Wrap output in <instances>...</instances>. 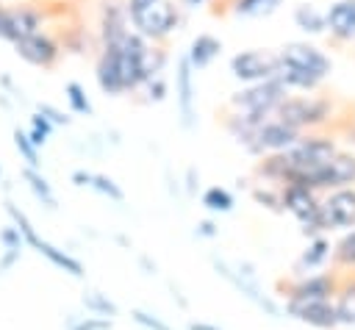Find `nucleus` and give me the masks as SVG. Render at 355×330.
I'll return each mask as SVG.
<instances>
[{"mask_svg": "<svg viewBox=\"0 0 355 330\" xmlns=\"http://www.w3.org/2000/svg\"><path fill=\"white\" fill-rule=\"evenodd\" d=\"M211 263H214V272H216L222 280H227V283L239 291V297H244L247 302H252L261 313H266V316H272V319H280V316H283L280 302L272 299V297L261 288V277H258V269H255L252 261H227V258H216V255H214Z\"/></svg>", "mask_w": 355, "mask_h": 330, "instance_id": "f257e3e1", "label": "nucleus"}, {"mask_svg": "<svg viewBox=\"0 0 355 330\" xmlns=\"http://www.w3.org/2000/svg\"><path fill=\"white\" fill-rule=\"evenodd\" d=\"M6 214L11 216V225L19 230V236H22V241H25V247H31L36 255H42L50 266H55V269H61L64 275H69V277H83L86 275V269H83V263L72 255V252H67V250H61V247H55L53 241H47V238H42L39 233H36V227H33V222L28 219V214L22 211V208H17L11 200H6Z\"/></svg>", "mask_w": 355, "mask_h": 330, "instance_id": "f03ea898", "label": "nucleus"}, {"mask_svg": "<svg viewBox=\"0 0 355 330\" xmlns=\"http://www.w3.org/2000/svg\"><path fill=\"white\" fill-rule=\"evenodd\" d=\"M125 14L141 39H164L180 19L172 0H125Z\"/></svg>", "mask_w": 355, "mask_h": 330, "instance_id": "7ed1b4c3", "label": "nucleus"}, {"mask_svg": "<svg viewBox=\"0 0 355 330\" xmlns=\"http://www.w3.org/2000/svg\"><path fill=\"white\" fill-rule=\"evenodd\" d=\"M103 47H108L114 53L122 92H133L139 86H144V80L150 78V72H147V55H150L147 39H141L136 31H128L116 44H103Z\"/></svg>", "mask_w": 355, "mask_h": 330, "instance_id": "20e7f679", "label": "nucleus"}, {"mask_svg": "<svg viewBox=\"0 0 355 330\" xmlns=\"http://www.w3.org/2000/svg\"><path fill=\"white\" fill-rule=\"evenodd\" d=\"M286 86L277 80V78H266V80H258V83H250L247 89L236 92L230 97V103L244 111V114H272L283 100H286Z\"/></svg>", "mask_w": 355, "mask_h": 330, "instance_id": "39448f33", "label": "nucleus"}, {"mask_svg": "<svg viewBox=\"0 0 355 330\" xmlns=\"http://www.w3.org/2000/svg\"><path fill=\"white\" fill-rule=\"evenodd\" d=\"M283 313L313 330H336L338 316L333 299H283Z\"/></svg>", "mask_w": 355, "mask_h": 330, "instance_id": "423d86ee", "label": "nucleus"}, {"mask_svg": "<svg viewBox=\"0 0 355 330\" xmlns=\"http://www.w3.org/2000/svg\"><path fill=\"white\" fill-rule=\"evenodd\" d=\"M330 114V103L324 100H316V97H286L275 111L272 116L294 130L305 128V125H316L322 122L324 116Z\"/></svg>", "mask_w": 355, "mask_h": 330, "instance_id": "0eeeda50", "label": "nucleus"}, {"mask_svg": "<svg viewBox=\"0 0 355 330\" xmlns=\"http://www.w3.org/2000/svg\"><path fill=\"white\" fill-rule=\"evenodd\" d=\"M319 216L327 230H352L355 227V189H333L319 200Z\"/></svg>", "mask_w": 355, "mask_h": 330, "instance_id": "6e6552de", "label": "nucleus"}, {"mask_svg": "<svg viewBox=\"0 0 355 330\" xmlns=\"http://www.w3.org/2000/svg\"><path fill=\"white\" fill-rule=\"evenodd\" d=\"M277 58H280L283 67L300 69V72H305V75H311V78H316V80H322V78L333 69V61H330L319 47H313V44H308V42H291V44L280 47Z\"/></svg>", "mask_w": 355, "mask_h": 330, "instance_id": "1a4fd4ad", "label": "nucleus"}, {"mask_svg": "<svg viewBox=\"0 0 355 330\" xmlns=\"http://www.w3.org/2000/svg\"><path fill=\"white\" fill-rule=\"evenodd\" d=\"M277 67H280V58L277 53L272 50H244V53H236L230 58V72L244 80V83H258V80H266V78H275L277 75Z\"/></svg>", "mask_w": 355, "mask_h": 330, "instance_id": "9d476101", "label": "nucleus"}, {"mask_svg": "<svg viewBox=\"0 0 355 330\" xmlns=\"http://www.w3.org/2000/svg\"><path fill=\"white\" fill-rule=\"evenodd\" d=\"M297 139H300V130H294V128L277 122L275 116H269V119H263V122L250 133V139H247L241 147L250 150V153H283V150H288Z\"/></svg>", "mask_w": 355, "mask_h": 330, "instance_id": "9b49d317", "label": "nucleus"}, {"mask_svg": "<svg viewBox=\"0 0 355 330\" xmlns=\"http://www.w3.org/2000/svg\"><path fill=\"white\" fill-rule=\"evenodd\" d=\"M355 183V155L352 153H336L311 180H308V189H347Z\"/></svg>", "mask_w": 355, "mask_h": 330, "instance_id": "f8f14e48", "label": "nucleus"}, {"mask_svg": "<svg viewBox=\"0 0 355 330\" xmlns=\"http://www.w3.org/2000/svg\"><path fill=\"white\" fill-rule=\"evenodd\" d=\"M336 288H338V277L333 272H313L288 280L283 299H333Z\"/></svg>", "mask_w": 355, "mask_h": 330, "instance_id": "ddd939ff", "label": "nucleus"}, {"mask_svg": "<svg viewBox=\"0 0 355 330\" xmlns=\"http://www.w3.org/2000/svg\"><path fill=\"white\" fill-rule=\"evenodd\" d=\"M14 53H17L22 61H28V64H33V67L47 69V67H53V64L58 61L61 47H58V42H55L50 33L39 31V33H31V36H25V39L14 42Z\"/></svg>", "mask_w": 355, "mask_h": 330, "instance_id": "4468645a", "label": "nucleus"}, {"mask_svg": "<svg viewBox=\"0 0 355 330\" xmlns=\"http://www.w3.org/2000/svg\"><path fill=\"white\" fill-rule=\"evenodd\" d=\"M175 94H178V111H180V125L191 128L197 119V86H194V69L186 61V55L178 58V72H175Z\"/></svg>", "mask_w": 355, "mask_h": 330, "instance_id": "2eb2a0df", "label": "nucleus"}, {"mask_svg": "<svg viewBox=\"0 0 355 330\" xmlns=\"http://www.w3.org/2000/svg\"><path fill=\"white\" fill-rule=\"evenodd\" d=\"M330 250H333L330 238H324V236L308 238V247L294 261V277H305V275H313V272L324 269V263L330 261Z\"/></svg>", "mask_w": 355, "mask_h": 330, "instance_id": "dca6fc26", "label": "nucleus"}, {"mask_svg": "<svg viewBox=\"0 0 355 330\" xmlns=\"http://www.w3.org/2000/svg\"><path fill=\"white\" fill-rule=\"evenodd\" d=\"M69 180H72L75 186H80V189H92V191H97V194L108 197L111 202H122V200H125V191H122V186H119V183H116L111 175H105V172L75 169V172L69 175Z\"/></svg>", "mask_w": 355, "mask_h": 330, "instance_id": "f3484780", "label": "nucleus"}, {"mask_svg": "<svg viewBox=\"0 0 355 330\" xmlns=\"http://www.w3.org/2000/svg\"><path fill=\"white\" fill-rule=\"evenodd\" d=\"M128 31H130V28H128L125 6H119V3H105V6H103V14H100L103 44H116Z\"/></svg>", "mask_w": 355, "mask_h": 330, "instance_id": "a211bd4d", "label": "nucleus"}, {"mask_svg": "<svg viewBox=\"0 0 355 330\" xmlns=\"http://www.w3.org/2000/svg\"><path fill=\"white\" fill-rule=\"evenodd\" d=\"M327 28L338 39H355V0H338L324 14Z\"/></svg>", "mask_w": 355, "mask_h": 330, "instance_id": "6ab92c4d", "label": "nucleus"}, {"mask_svg": "<svg viewBox=\"0 0 355 330\" xmlns=\"http://www.w3.org/2000/svg\"><path fill=\"white\" fill-rule=\"evenodd\" d=\"M222 53V42L211 33H197L189 44V53H186V61L191 64V69H202L208 67L216 55Z\"/></svg>", "mask_w": 355, "mask_h": 330, "instance_id": "aec40b11", "label": "nucleus"}, {"mask_svg": "<svg viewBox=\"0 0 355 330\" xmlns=\"http://www.w3.org/2000/svg\"><path fill=\"white\" fill-rule=\"evenodd\" d=\"M333 305H336L338 327H355V275L347 277L344 283H338Z\"/></svg>", "mask_w": 355, "mask_h": 330, "instance_id": "412c9836", "label": "nucleus"}, {"mask_svg": "<svg viewBox=\"0 0 355 330\" xmlns=\"http://www.w3.org/2000/svg\"><path fill=\"white\" fill-rule=\"evenodd\" d=\"M22 180H25V186L31 189V194H33L47 211H55V208H58V197H55L50 180L42 175V169H31V166H25V169H22Z\"/></svg>", "mask_w": 355, "mask_h": 330, "instance_id": "4be33fe9", "label": "nucleus"}, {"mask_svg": "<svg viewBox=\"0 0 355 330\" xmlns=\"http://www.w3.org/2000/svg\"><path fill=\"white\" fill-rule=\"evenodd\" d=\"M80 308L92 316H103V319H114L119 313V305L100 288H86L80 294Z\"/></svg>", "mask_w": 355, "mask_h": 330, "instance_id": "5701e85b", "label": "nucleus"}, {"mask_svg": "<svg viewBox=\"0 0 355 330\" xmlns=\"http://www.w3.org/2000/svg\"><path fill=\"white\" fill-rule=\"evenodd\" d=\"M330 258H333V263H336L338 269L355 272V227H352V230H344V233L336 238V244H333V250H330Z\"/></svg>", "mask_w": 355, "mask_h": 330, "instance_id": "b1692460", "label": "nucleus"}, {"mask_svg": "<svg viewBox=\"0 0 355 330\" xmlns=\"http://www.w3.org/2000/svg\"><path fill=\"white\" fill-rule=\"evenodd\" d=\"M200 202H202V208L211 211V214H230L233 205H236L233 194H230L225 186H208V189L202 191Z\"/></svg>", "mask_w": 355, "mask_h": 330, "instance_id": "393cba45", "label": "nucleus"}, {"mask_svg": "<svg viewBox=\"0 0 355 330\" xmlns=\"http://www.w3.org/2000/svg\"><path fill=\"white\" fill-rule=\"evenodd\" d=\"M294 22H297L302 31H308V33H322V31L327 28L324 14H322L316 6H311V3H300V6L294 8Z\"/></svg>", "mask_w": 355, "mask_h": 330, "instance_id": "a878e982", "label": "nucleus"}, {"mask_svg": "<svg viewBox=\"0 0 355 330\" xmlns=\"http://www.w3.org/2000/svg\"><path fill=\"white\" fill-rule=\"evenodd\" d=\"M14 147H17L19 158L25 161V166H31V169H42V150L33 147V141L28 139V133L19 130V128H14Z\"/></svg>", "mask_w": 355, "mask_h": 330, "instance_id": "bb28decb", "label": "nucleus"}, {"mask_svg": "<svg viewBox=\"0 0 355 330\" xmlns=\"http://www.w3.org/2000/svg\"><path fill=\"white\" fill-rule=\"evenodd\" d=\"M64 330H114V319H103L92 313H72L64 319Z\"/></svg>", "mask_w": 355, "mask_h": 330, "instance_id": "cd10ccee", "label": "nucleus"}, {"mask_svg": "<svg viewBox=\"0 0 355 330\" xmlns=\"http://www.w3.org/2000/svg\"><path fill=\"white\" fill-rule=\"evenodd\" d=\"M283 0H236L233 11L239 17H269L272 11H277Z\"/></svg>", "mask_w": 355, "mask_h": 330, "instance_id": "c85d7f7f", "label": "nucleus"}, {"mask_svg": "<svg viewBox=\"0 0 355 330\" xmlns=\"http://www.w3.org/2000/svg\"><path fill=\"white\" fill-rule=\"evenodd\" d=\"M64 97H67V103H69V108L75 111V114H92L94 108H92V100H89V94H86V89L78 83V80H69L67 86H64Z\"/></svg>", "mask_w": 355, "mask_h": 330, "instance_id": "c756f323", "label": "nucleus"}, {"mask_svg": "<svg viewBox=\"0 0 355 330\" xmlns=\"http://www.w3.org/2000/svg\"><path fill=\"white\" fill-rule=\"evenodd\" d=\"M130 319H133V324H136L139 330H175L166 319H161L158 313L144 311V308H133V311H130Z\"/></svg>", "mask_w": 355, "mask_h": 330, "instance_id": "7c9ffc66", "label": "nucleus"}, {"mask_svg": "<svg viewBox=\"0 0 355 330\" xmlns=\"http://www.w3.org/2000/svg\"><path fill=\"white\" fill-rule=\"evenodd\" d=\"M28 139L33 141V147H44L47 144V139H50V133H53V125L42 116V114H31V125H28Z\"/></svg>", "mask_w": 355, "mask_h": 330, "instance_id": "2f4dec72", "label": "nucleus"}, {"mask_svg": "<svg viewBox=\"0 0 355 330\" xmlns=\"http://www.w3.org/2000/svg\"><path fill=\"white\" fill-rule=\"evenodd\" d=\"M252 200L261 205V208H269L275 214H283V202H280V191L269 189V186H258L252 189Z\"/></svg>", "mask_w": 355, "mask_h": 330, "instance_id": "473e14b6", "label": "nucleus"}, {"mask_svg": "<svg viewBox=\"0 0 355 330\" xmlns=\"http://www.w3.org/2000/svg\"><path fill=\"white\" fill-rule=\"evenodd\" d=\"M0 244H3V250H11V252H22L25 250V241H22V236H19V230L14 225H6L0 230Z\"/></svg>", "mask_w": 355, "mask_h": 330, "instance_id": "72a5a7b5", "label": "nucleus"}, {"mask_svg": "<svg viewBox=\"0 0 355 330\" xmlns=\"http://www.w3.org/2000/svg\"><path fill=\"white\" fill-rule=\"evenodd\" d=\"M36 114H42L53 128H55V125H69V116H67L58 105H53V103H39V105H36Z\"/></svg>", "mask_w": 355, "mask_h": 330, "instance_id": "f704fd0d", "label": "nucleus"}, {"mask_svg": "<svg viewBox=\"0 0 355 330\" xmlns=\"http://www.w3.org/2000/svg\"><path fill=\"white\" fill-rule=\"evenodd\" d=\"M147 83V97L150 100H164V94H166V80H164V75H153V78H147L144 80Z\"/></svg>", "mask_w": 355, "mask_h": 330, "instance_id": "c9c22d12", "label": "nucleus"}, {"mask_svg": "<svg viewBox=\"0 0 355 330\" xmlns=\"http://www.w3.org/2000/svg\"><path fill=\"white\" fill-rule=\"evenodd\" d=\"M194 236H197V238H216V236H219V227H216V222L202 219V222H197Z\"/></svg>", "mask_w": 355, "mask_h": 330, "instance_id": "e433bc0d", "label": "nucleus"}, {"mask_svg": "<svg viewBox=\"0 0 355 330\" xmlns=\"http://www.w3.org/2000/svg\"><path fill=\"white\" fill-rule=\"evenodd\" d=\"M186 330H222V327L214 324V322H208V319H191V322L186 324Z\"/></svg>", "mask_w": 355, "mask_h": 330, "instance_id": "4c0bfd02", "label": "nucleus"}, {"mask_svg": "<svg viewBox=\"0 0 355 330\" xmlns=\"http://www.w3.org/2000/svg\"><path fill=\"white\" fill-rule=\"evenodd\" d=\"M197 186H200V172L194 166H189V172H186V189L189 191H197Z\"/></svg>", "mask_w": 355, "mask_h": 330, "instance_id": "58836bf2", "label": "nucleus"}, {"mask_svg": "<svg viewBox=\"0 0 355 330\" xmlns=\"http://www.w3.org/2000/svg\"><path fill=\"white\" fill-rule=\"evenodd\" d=\"M139 263L147 269V275H155V269H158V266H155V261L150 263V258H147V255H141V258H139Z\"/></svg>", "mask_w": 355, "mask_h": 330, "instance_id": "ea45409f", "label": "nucleus"}, {"mask_svg": "<svg viewBox=\"0 0 355 330\" xmlns=\"http://www.w3.org/2000/svg\"><path fill=\"white\" fill-rule=\"evenodd\" d=\"M202 3H208V0H186L189 8H197V6H202Z\"/></svg>", "mask_w": 355, "mask_h": 330, "instance_id": "a19ab883", "label": "nucleus"}, {"mask_svg": "<svg viewBox=\"0 0 355 330\" xmlns=\"http://www.w3.org/2000/svg\"><path fill=\"white\" fill-rule=\"evenodd\" d=\"M0 180H3V166H0Z\"/></svg>", "mask_w": 355, "mask_h": 330, "instance_id": "79ce46f5", "label": "nucleus"}]
</instances>
